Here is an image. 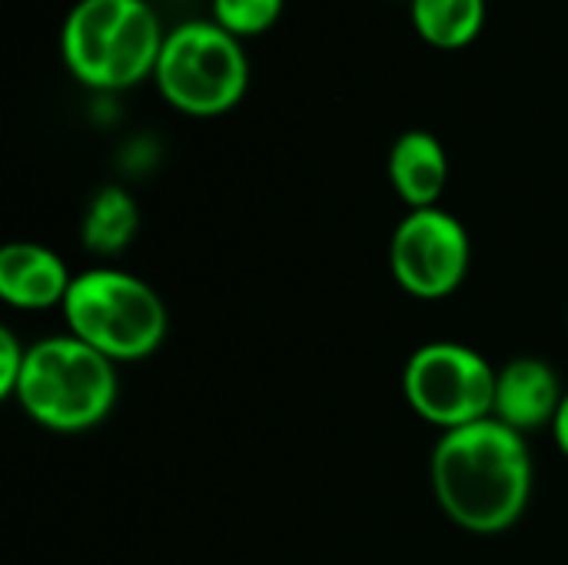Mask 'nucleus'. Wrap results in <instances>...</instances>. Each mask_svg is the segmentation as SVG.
<instances>
[{"mask_svg": "<svg viewBox=\"0 0 568 565\" xmlns=\"http://www.w3.org/2000/svg\"><path fill=\"white\" fill-rule=\"evenodd\" d=\"M70 336L106 360H143L166 336V306L143 280L116 270H90L70 283L63 300Z\"/></svg>", "mask_w": 568, "mask_h": 565, "instance_id": "4", "label": "nucleus"}, {"mask_svg": "<svg viewBox=\"0 0 568 565\" xmlns=\"http://www.w3.org/2000/svg\"><path fill=\"white\" fill-rule=\"evenodd\" d=\"M562 400H566V393L559 386L556 370L542 360L523 356L496 373L493 420H499L509 430L526 436L529 430L556 423Z\"/></svg>", "mask_w": 568, "mask_h": 565, "instance_id": "8", "label": "nucleus"}, {"mask_svg": "<svg viewBox=\"0 0 568 565\" xmlns=\"http://www.w3.org/2000/svg\"><path fill=\"white\" fill-rule=\"evenodd\" d=\"M283 13V0H213V23L236 40L270 30Z\"/></svg>", "mask_w": 568, "mask_h": 565, "instance_id": "13", "label": "nucleus"}, {"mask_svg": "<svg viewBox=\"0 0 568 565\" xmlns=\"http://www.w3.org/2000/svg\"><path fill=\"white\" fill-rule=\"evenodd\" d=\"M409 13L426 43L439 50H459L479 37L486 23V0H413Z\"/></svg>", "mask_w": 568, "mask_h": 565, "instance_id": "11", "label": "nucleus"}, {"mask_svg": "<svg viewBox=\"0 0 568 565\" xmlns=\"http://www.w3.org/2000/svg\"><path fill=\"white\" fill-rule=\"evenodd\" d=\"M389 266L406 293L443 300L469 270V236L463 223L439 206L413 210L393 233Z\"/></svg>", "mask_w": 568, "mask_h": 565, "instance_id": "7", "label": "nucleus"}, {"mask_svg": "<svg viewBox=\"0 0 568 565\" xmlns=\"http://www.w3.org/2000/svg\"><path fill=\"white\" fill-rule=\"evenodd\" d=\"M166 33L146 0H80L60 33L67 70L97 90H123L156 73Z\"/></svg>", "mask_w": 568, "mask_h": 565, "instance_id": "2", "label": "nucleus"}, {"mask_svg": "<svg viewBox=\"0 0 568 565\" xmlns=\"http://www.w3.org/2000/svg\"><path fill=\"white\" fill-rule=\"evenodd\" d=\"M403 390L426 423L449 433L493 416L496 370L463 343H426L409 356Z\"/></svg>", "mask_w": 568, "mask_h": 565, "instance_id": "6", "label": "nucleus"}, {"mask_svg": "<svg viewBox=\"0 0 568 565\" xmlns=\"http://www.w3.org/2000/svg\"><path fill=\"white\" fill-rule=\"evenodd\" d=\"M433 486L443 513L463 529L479 536L509 529L532 493L526 436L493 416L449 430L433 453Z\"/></svg>", "mask_w": 568, "mask_h": 565, "instance_id": "1", "label": "nucleus"}, {"mask_svg": "<svg viewBox=\"0 0 568 565\" xmlns=\"http://www.w3.org/2000/svg\"><path fill=\"white\" fill-rule=\"evenodd\" d=\"M63 260L40 243H7L0 250V296L17 310H47L67 300Z\"/></svg>", "mask_w": 568, "mask_h": 565, "instance_id": "9", "label": "nucleus"}, {"mask_svg": "<svg viewBox=\"0 0 568 565\" xmlns=\"http://www.w3.org/2000/svg\"><path fill=\"white\" fill-rule=\"evenodd\" d=\"M389 180H393V190L413 210L436 206L449 180V160H446L443 143L426 130L403 133L389 150Z\"/></svg>", "mask_w": 568, "mask_h": 565, "instance_id": "10", "label": "nucleus"}, {"mask_svg": "<svg viewBox=\"0 0 568 565\" xmlns=\"http://www.w3.org/2000/svg\"><path fill=\"white\" fill-rule=\"evenodd\" d=\"M13 396L20 400L23 413L47 430H90L116 403L113 360L77 336L40 340L27 350Z\"/></svg>", "mask_w": 568, "mask_h": 565, "instance_id": "3", "label": "nucleus"}, {"mask_svg": "<svg viewBox=\"0 0 568 565\" xmlns=\"http://www.w3.org/2000/svg\"><path fill=\"white\" fill-rule=\"evenodd\" d=\"M23 363H27V350L17 343L10 330H0V396H13Z\"/></svg>", "mask_w": 568, "mask_h": 565, "instance_id": "14", "label": "nucleus"}, {"mask_svg": "<svg viewBox=\"0 0 568 565\" xmlns=\"http://www.w3.org/2000/svg\"><path fill=\"white\" fill-rule=\"evenodd\" d=\"M552 433H556V443H559V450L568 456V393L566 400H562V406H559V416H556V423H552Z\"/></svg>", "mask_w": 568, "mask_h": 565, "instance_id": "15", "label": "nucleus"}, {"mask_svg": "<svg viewBox=\"0 0 568 565\" xmlns=\"http://www.w3.org/2000/svg\"><path fill=\"white\" fill-rule=\"evenodd\" d=\"M153 80L176 110L216 117L243 100L250 60L243 43L220 23L190 20L166 33Z\"/></svg>", "mask_w": 568, "mask_h": 565, "instance_id": "5", "label": "nucleus"}, {"mask_svg": "<svg viewBox=\"0 0 568 565\" xmlns=\"http://www.w3.org/2000/svg\"><path fill=\"white\" fill-rule=\"evenodd\" d=\"M136 226H140V210L133 196L120 186H103L87 210L83 243L100 256H113L126 250V243L136 236Z\"/></svg>", "mask_w": 568, "mask_h": 565, "instance_id": "12", "label": "nucleus"}]
</instances>
